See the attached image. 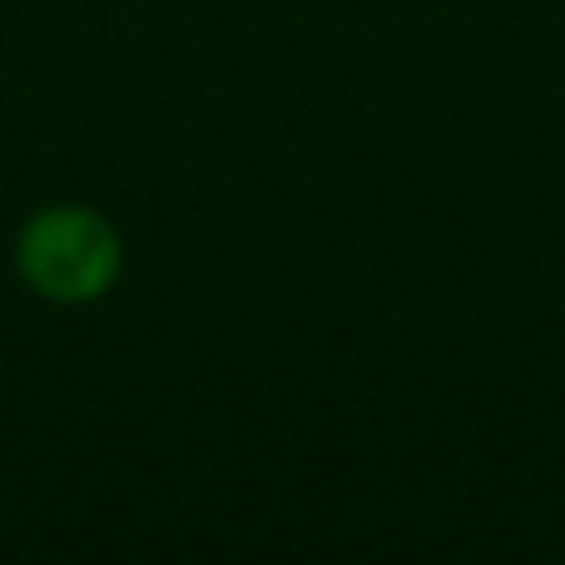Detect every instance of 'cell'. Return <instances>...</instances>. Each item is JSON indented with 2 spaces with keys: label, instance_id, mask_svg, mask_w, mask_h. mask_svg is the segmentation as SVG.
Instances as JSON below:
<instances>
[{
  "label": "cell",
  "instance_id": "1",
  "mask_svg": "<svg viewBox=\"0 0 565 565\" xmlns=\"http://www.w3.org/2000/svg\"><path fill=\"white\" fill-rule=\"evenodd\" d=\"M119 268H125L119 228L85 204L40 209L15 238V274L25 278V288L65 308L105 298L119 282Z\"/></svg>",
  "mask_w": 565,
  "mask_h": 565
}]
</instances>
